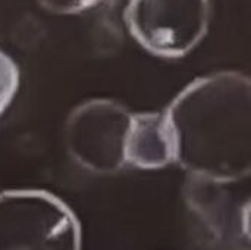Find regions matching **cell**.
<instances>
[{
    "instance_id": "cell-1",
    "label": "cell",
    "mask_w": 251,
    "mask_h": 250,
    "mask_svg": "<svg viewBox=\"0 0 251 250\" xmlns=\"http://www.w3.org/2000/svg\"><path fill=\"white\" fill-rule=\"evenodd\" d=\"M165 113L182 169L213 183L251 175V78L238 72L197 78Z\"/></svg>"
},
{
    "instance_id": "cell-4",
    "label": "cell",
    "mask_w": 251,
    "mask_h": 250,
    "mask_svg": "<svg viewBox=\"0 0 251 250\" xmlns=\"http://www.w3.org/2000/svg\"><path fill=\"white\" fill-rule=\"evenodd\" d=\"M126 24L150 53L181 57L203 38L209 19L207 0H129Z\"/></svg>"
},
{
    "instance_id": "cell-8",
    "label": "cell",
    "mask_w": 251,
    "mask_h": 250,
    "mask_svg": "<svg viewBox=\"0 0 251 250\" xmlns=\"http://www.w3.org/2000/svg\"><path fill=\"white\" fill-rule=\"evenodd\" d=\"M241 230L244 237L251 243V199L241 208Z\"/></svg>"
},
{
    "instance_id": "cell-5",
    "label": "cell",
    "mask_w": 251,
    "mask_h": 250,
    "mask_svg": "<svg viewBox=\"0 0 251 250\" xmlns=\"http://www.w3.org/2000/svg\"><path fill=\"white\" fill-rule=\"evenodd\" d=\"M125 156L138 169H160L175 162L174 133L165 112L132 113Z\"/></svg>"
},
{
    "instance_id": "cell-2",
    "label": "cell",
    "mask_w": 251,
    "mask_h": 250,
    "mask_svg": "<svg viewBox=\"0 0 251 250\" xmlns=\"http://www.w3.org/2000/svg\"><path fill=\"white\" fill-rule=\"evenodd\" d=\"M0 250H81L72 209L44 190L0 193Z\"/></svg>"
},
{
    "instance_id": "cell-6",
    "label": "cell",
    "mask_w": 251,
    "mask_h": 250,
    "mask_svg": "<svg viewBox=\"0 0 251 250\" xmlns=\"http://www.w3.org/2000/svg\"><path fill=\"white\" fill-rule=\"evenodd\" d=\"M19 68L10 56L0 50V116L12 103L19 88Z\"/></svg>"
},
{
    "instance_id": "cell-3",
    "label": "cell",
    "mask_w": 251,
    "mask_h": 250,
    "mask_svg": "<svg viewBox=\"0 0 251 250\" xmlns=\"http://www.w3.org/2000/svg\"><path fill=\"white\" fill-rule=\"evenodd\" d=\"M132 113L118 102L94 99L76 106L65 125L71 158L96 174H115L126 164L125 147Z\"/></svg>"
},
{
    "instance_id": "cell-7",
    "label": "cell",
    "mask_w": 251,
    "mask_h": 250,
    "mask_svg": "<svg viewBox=\"0 0 251 250\" xmlns=\"http://www.w3.org/2000/svg\"><path fill=\"white\" fill-rule=\"evenodd\" d=\"M41 4L53 12L59 13H74L88 9L101 0H40Z\"/></svg>"
}]
</instances>
